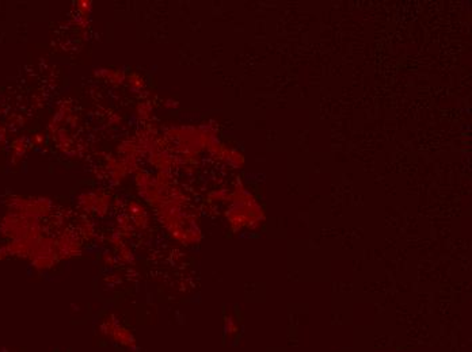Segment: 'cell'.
<instances>
[{"label": "cell", "mask_w": 472, "mask_h": 352, "mask_svg": "<svg viewBox=\"0 0 472 352\" xmlns=\"http://www.w3.org/2000/svg\"><path fill=\"white\" fill-rule=\"evenodd\" d=\"M102 333L107 338H110L114 343H119L121 346H125L128 349H132L136 346L134 338L130 333V331L124 328L117 320L112 318V320H105L102 322V328H101Z\"/></svg>", "instance_id": "cell-1"}]
</instances>
